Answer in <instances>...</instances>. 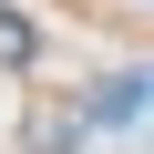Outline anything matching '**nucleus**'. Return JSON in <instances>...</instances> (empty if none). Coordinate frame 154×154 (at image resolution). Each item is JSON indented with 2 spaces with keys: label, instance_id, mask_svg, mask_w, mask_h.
Wrapping results in <instances>:
<instances>
[{
  "label": "nucleus",
  "instance_id": "f257e3e1",
  "mask_svg": "<svg viewBox=\"0 0 154 154\" xmlns=\"http://www.w3.org/2000/svg\"><path fill=\"white\" fill-rule=\"evenodd\" d=\"M72 144H82V113L41 103V113H31V154H72Z\"/></svg>",
  "mask_w": 154,
  "mask_h": 154
}]
</instances>
